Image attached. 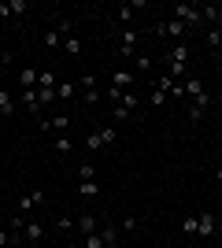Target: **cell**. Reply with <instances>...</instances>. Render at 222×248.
<instances>
[{"label":"cell","mask_w":222,"mask_h":248,"mask_svg":"<svg viewBox=\"0 0 222 248\" xmlns=\"http://www.w3.org/2000/svg\"><path fill=\"white\" fill-rule=\"evenodd\" d=\"M170 19H178V22H185V26H204V11H200V4H174L170 8Z\"/></svg>","instance_id":"6da1fadb"},{"label":"cell","mask_w":222,"mask_h":248,"mask_svg":"<svg viewBox=\"0 0 222 248\" xmlns=\"http://www.w3.org/2000/svg\"><path fill=\"white\" fill-rule=\"evenodd\" d=\"M137 108H141V96L137 93H126L122 100L115 104V111H111V115H115V123H130V115L137 111Z\"/></svg>","instance_id":"7a4b0ae2"},{"label":"cell","mask_w":222,"mask_h":248,"mask_svg":"<svg viewBox=\"0 0 222 248\" xmlns=\"http://www.w3.org/2000/svg\"><path fill=\"white\" fill-rule=\"evenodd\" d=\"M137 41H141V33L133 30V26H122V30H118V52H122V56H137Z\"/></svg>","instance_id":"3957f363"},{"label":"cell","mask_w":222,"mask_h":248,"mask_svg":"<svg viewBox=\"0 0 222 248\" xmlns=\"http://www.w3.org/2000/svg\"><path fill=\"white\" fill-rule=\"evenodd\" d=\"M156 33H159V37H174V45H181V37L189 33V26L178 22V19H167V22H159V26H156Z\"/></svg>","instance_id":"277c9868"},{"label":"cell","mask_w":222,"mask_h":248,"mask_svg":"<svg viewBox=\"0 0 222 248\" xmlns=\"http://www.w3.org/2000/svg\"><path fill=\"white\" fill-rule=\"evenodd\" d=\"M22 241H26L30 248H37L44 241V226L37 222V218H26V226H22Z\"/></svg>","instance_id":"5b68a950"},{"label":"cell","mask_w":222,"mask_h":248,"mask_svg":"<svg viewBox=\"0 0 222 248\" xmlns=\"http://www.w3.org/2000/svg\"><path fill=\"white\" fill-rule=\"evenodd\" d=\"M189 60H192V52H189V45H185V41H181V45H167L163 63H181V67H189Z\"/></svg>","instance_id":"8992f818"},{"label":"cell","mask_w":222,"mask_h":248,"mask_svg":"<svg viewBox=\"0 0 222 248\" xmlns=\"http://www.w3.org/2000/svg\"><path fill=\"white\" fill-rule=\"evenodd\" d=\"M44 204V189H30V193H22L19 197V215H30L33 207Z\"/></svg>","instance_id":"52a82bcc"},{"label":"cell","mask_w":222,"mask_h":248,"mask_svg":"<svg viewBox=\"0 0 222 248\" xmlns=\"http://www.w3.org/2000/svg\"><path fill=\"white\" fill-rule=\"evenodd\" d=\"M196 233H200V237H215V233H219V218H215L211 211L196 215Z\"/></svg>","instance_id":"ba28073f"},{"label":"cell","mask_w":222,"mask_h":248,"mask_svg":"<svg viewBox=\"0 0 222 248\" xmlns=\"http://www.w3.org/2000/svg\"><path fill=\"white\" fill-rule=\"evenodd\" d=\"M82 100L85 104H96L100 100V82H96V74H82Z\"/></svg>","instance_id":"9c48e42d"},{"label":"cell","mask_w":222,"mask_h":248,"mask_svg":"<svg viewBox=\"0 0 222 248\" xmlns=\"http://www.w3.org/2000/svg\"><path fill=\"white\" fill-rule=\"evenodd\" d=\"M207 108H211V96H207V93L192 96V104H189V119H192V123H200L204 115H207Z\"/></svg>","instance_id":"30bf717a"},{"label":"cell","mask_w":222,"mask_h":248,"mask_svg":"<svg viewBox=\"0 0 222 248\" xmlns=\"http://www.w3.org/2000/svg\"><path fill=\"white\" fill-rule=\"evenodd\" d=\"M137 11H145V4H141V0H133V4H122V8L115 11V19L122 22V26H133V15H137Z\"/></svg>","instance_id":"8fae6325"},{"label":"cell","mask_w":222,"mask_h":248,"mask_svg":"<svg viewBox=\"0 0 222 248\" xmlns=\"http://www.w3.org/2000/svg\"><path fill=\"white\" fill-rule=\"evenodd\" d=\"M118 237H122V230H118L115 222H104V226H100V241H104V248H118Z\"/></svg>","instance_id":"7c38bea8"},{"label":"cell","mask_w":222,"mask_h":248,"mask_svg":"<svg viewBox=\"0 0 222 248\" xmlns=\"http://www.w3.org/2000/svg\"><path fill=\"white\" fill-rule=\"evenodd\" d=\"M74 230H82V233H96V230H100V218H96V215H82V218H74Z\"/></svg>","instance_id":"4fadbf2b"},{"label":"cell","mask_w":222,"mask_h":248,"mask_svg":"<svg viewBox=\"0 0 222 248\" xmlns=\"http://www.w3.org/2000/svg\"><path fill=\"white\" fill-rule=\"evenodd\" d=\"M67 126H71V115H56V119H44L41 130H56V134H63Z\"/></svg>","instance_id":"5bb4252c"},{"label":"cell","mask_w":222,"mask_h":248,"mask_svg":"<svg viewBox=\"0 0 222 248\" xmlns=\"http://www.w3.org/2000/svg\"><path fill=\"white\" fill-rule=\"evenodd\" d=\"M111 85H115V89H122V93H130L133 74H130V71H115V74H111Z\"/></svg>","instance_id":"9a60e30c"},{"label":"cell","mask_w":222,"mask_h":248,"mask_svg":"<svg viewBox=\"0 0 222 248\" xmlns=\"http://www.w3.org/2000/svg\"><path fill=\"white\" fill-rule=\"evenodd\" d=\"M74 96H78L74 82H56V100H74Z\"/></svg>","instance_id":"2e32d148"},{"label":"cell","mask_w":222,"mask_h":248,"mask_svg":"<svg viewBox=\"0 0 222 248\" xmlns=\"http://www.w3.org/2000/svg\"><path fill=\"white\" fill-rule=\"evenodd\" d=\"M204 41H207V48L219 52L222 48V26H207V30H204Z\"/></svg>","instance_id":"e0dca14e"},{"label":"cell","mask_w":222,"mask_h":248,"mask_svg":"<svg viewBox=\"0 0 222 248\" xmlns=\"http://www.w3.org/2000/svg\"><path fill=\"white\" fill-rule=\"evenodd\" d=\"M11 115H15V100L8 89H0V119H11Z\"/></svg>","instance_id":"ac0fdd59"},{"label":"cell","mask_w":222,"mask_h":248,"mask_svg":"<svg viewBox=\"0 0 222 248\" xmlns=\"http://www.w3.org/2000/svg\"><path fill=\"white\" fill-rule=\"evenodd\" d=\"M22 104H26V111H41V100H37V89H22Z\"/></svg>","instance_id":"d6986e66"},{"label":"cell","mask_w":222,"mask_h":248,"mask_svg":"<svg viewBox=\"0 0 222 248\" xmlns=\"http://www.w3.org/2000/svg\"><path fill=\"white\" fill-rule=\"evenodd\" d=\"M181 89H185V96H200V93H204V82H200V78H192V74H189V78L181 82Z\"/></svg>","instance_id":"ffe728a7"},{"label":"cell","mask_w":222,"mask_h":248,"mask_svg":"<svg viewBox=\"0 0 222 248\" xmlns=\"http://www.w3.org/2000/svg\"><path fill=\"white\" fill-rule=\"evenodd\" d=\"M52 148H56V152H59V155H71V152H74V141H71V137H67V134H59V137H56V141H52Z\"/></svg>","instance_id":"44dd1931"},{"label":"cell","mask_w":222,"mask_h":248,"mask_svg":"<svg viewBox=\"0 0 222 248\" xmlns=\"http://www.w3.org/2000/svg\"><path fill=\"white\" fill-rule=\"evenodd\" d=\"M167 100H170V96L163 93V89H156V85H152V93H148V100H145V104H148V108H163Z\"/></svg>","instance_id":"7402d4cb"},{"label":"cell","mask_w":222,"mask_h":248,"mask_svg":"<svg viewBox=\"0 0 222 248\" xmlns=\"http://www.w3.org/2000/svg\"><path fill=\"white\" fill-rule=\"evenodd\" d=\"M67 41V37H63V33H59V30H56V26H52V30H48V33H44V48H59V45H63Z\"/></svg>","instance_id":"603a6c76"},{"label":"cell","mask_w":222,"mask_h":248,"mask_svg":"<svg viewBox=\"0 0 222 248\" xmlns=\"http://www.w3.org/2000/svg\"><path fill=\"white\" fill-rule=\"evenodd\" d=\"M37 89H56V74L52 71H37Z\"/></svg>","instance_id":"cb8c5ba5"},{"label":"cell","mask_w":222,"mask_h":248,"mask_svg":"<svg viewBox=\"0 0 222 248\" xmlns=\"http://www.w3.org/2000/svg\"><path fill=\"white\" fill-rule=\"evenodd\" d=\"M85 148H89V152H100V148H104V137H100V130H93V134L85 137Z\"/></svg>","instance_id":"d4e9b609"},{"label":"cell","mask_w":222,"mask_h":248,"mask_svg":"<svg viewBox=\"0 0 222 248\" xmlns=\"http://www.w3.org/2000/svg\"><path fill=\"white\" fill-rule=\"evenodd\" d=\"M78 193H82L85 200H93L96 193H100V186H96V182H78Z\"/></svg>","instance_id":"484cf974"},{"label":"cell","mask_w":222,"mask_h":248,"mask_svg":"<svg viewBox=\"0 0 222 248\" xmlns=\"http://www.w3.org/2000/svg\"><path fill=\"white\" fill-rule=\"evenodd\" d=\"M19 82H22V89H37V71H22Z\"/></svg>","instance_id":"4316f807"},{"label":"cell","mask_w":222,"mask_h":248,"mask_svg":"<svg viewBox=\"0 0 222 248\" xmlns=\"http://www.w3.org/2000/svg\"><path fill=\"white\" fill-rule=\"evenodd\" d=\"M78 182H96V167H93V163H82V170H78Z\"/></svg>","instance_id":"83f0119b"},{"label":"cell","mask_w":222,"mask_h":248,"mask_svg":"<svg viewBox=\"0 0 222 248\" xmlns=\"http://www.w3.org/2000/svg\"><path fill=\"white\" fill-rule=\"evenodd\" d=\"M63 52H67V56H82V41H78V37H67V41H63Z\"/></svg>","instance_id":"f1b7e54d"},{"label":"cell","mask_w":222,"mask_h":248,"mask_svg":"<svg viewBox=\"0 0 222 248\" xmlns=\"http://www.w3.org/2000/svg\"><path fill=\"white\" fill-rule=\"evenodd\" d=\"M100 137H104V145H115L118 130H111V126H100Z\"/></svg>","instance_id":"f546056e"},{"label":"cell","mask_w":222,"mask_h":248,"mask_svg":"<svg viewBox=\"0 0 222 248\" xmlns=\"http://www.w3.org/2000/svg\"><path fill=\"white\" fill-rule=\"evenodd\" d=\"M85 248H104V241H100V230H96V233H85Z\"/></svg>","instance_id":"4dcf8cb0"},{"label":"cell","mask_w":222,"mask_h":248,"mask_svg":"<svg viewBox=\"0 0 222 248\" xmlns=\"http://www.w3.org/2000/svg\"><path fill=\"white\" fill-rule=\"evenodd\" d=\"M37 100H41V108H44V104H52L56 100V89H37Z\"/></svg>","instance_id":"1f68e13d"},{"label":"cell","mask_w":222,"mask_h":248,"mask_svg":"<svg viewBox=\"0 0 222 248\" xmlns=\"http://www.w3.org/2000/svg\"><path fill=\"white\" fill-rule=\"evenodd\" d=\"M56 230H59V233H71V230H74V218H56Z\"/></svg>","instance_id":"d6a6232c"},{"label":"cell","mask_w":222,"mask_h":248,"mask_svg":"<svg viewBox=\"0 0 222 248\" xmlns=\"http://www.w3.org/2000/svg\"><path fill=\"white\" fill-rule=\"evenodd\" d=\"M8 4H11V15H26V11H30L22 0H8Z\"/></svg>","instance_id":"836d02e7"},{"label":"cell","mask_w":222,"mask_h":248,"mask_svg":"<svg viewBox=\"0 0 222 248\" xmlns=\"http://www.w3.org/2000/svg\"><path fill=\"white\" fill-rule=\"evenodd\" d=\"M133 226H137V218H133V215H122V218H118V230H133Z\"/></svg>","instance_id":"e575fe53"},{"label":"cell","mask_w":222,"mask_h":248,"mask_svg":"<svg viewBox=\"0 0 222 248\" xmlns=\"http://www.w3.org/2000/svg\"><path fill=\"white\" fill-rule=\"evenodd\" d=\"M148 67H152V56H145V52H141V56H137V71H148Z\"/></svg>","instance_id":"d590c367"},{"label":"cell","mask_w":222,"mask_h":248,"mask_svg":"<svg viewBox=\"0 0 222 248\" xmlns=\"http://www.w3.org/2000/svg\"><path fill=\"white\" fill-rule=\"evenodd\" d=\"M181 230H185V233H196V218H181Z\"/></svg>","instance_id":"8d00e7d4"},{"label":"cell","mask_w":222,"mask_h":248,"mask_svg":"<svg viewBox=\"0 0 222 248\" xmlns=\"http://www.w3.org/2000/svg\"><path fill=\"white\" fill-rule=\"evenodd\" d=\"M4 19H11V4H4V0H0V22Z\"/></svg>","instance_id":"74e56055"},{"label":"cell","mask_w":222,"mask_h":248,"mask_svg":"<svg viewBox=\"0 0 222 248\" xmlns=\"http://www.w3.org/2000/svg\"><path fill=\"white\" fill-rule=\"evenodd\" d=\"M11 248H30V245H26V241H22V237H19V241H15V245H11Z\"/></svg>","instance_id":"f35d334b"},{"label":"cell","mask_w":222,"mask_h":248,"mask_svg":"<svg viewBox=\"0 0 222 248\" xmlns=\"http://www.w3.org/2000/svg\"><path fill=\"white\" fill-rule=\"evenodd\" d=\"M215 178H219V182H222V167H219V170H215Z\"/></svg>","instance_id":"ab89813d"},{"label":"cell","mask_w":222,"mask_h":248,"mask_svg":"<svg viewBox=\"0 0 222 248\" xmlns=\"http://www.w3.org/2000/svg\"><path fill=\"white\" fill-rule=\"evenodd\" d=\"M0 222H4V211H0Z\"/></svg>","instance_id":"60d3db41"},{"label":"cell","mask_w":222,"mask_h":248,"mask_svg":"<svg viewBox=\"0 0 222 248\" xmlns=\"http://www.w3.org/2000/svg\"><path fill=\"white\" fill-rule=\"evenodd\" d=\"M0 45H4V33H0Z\"/></svg>","instance_id":"b9f144b4"}]
</instances>
